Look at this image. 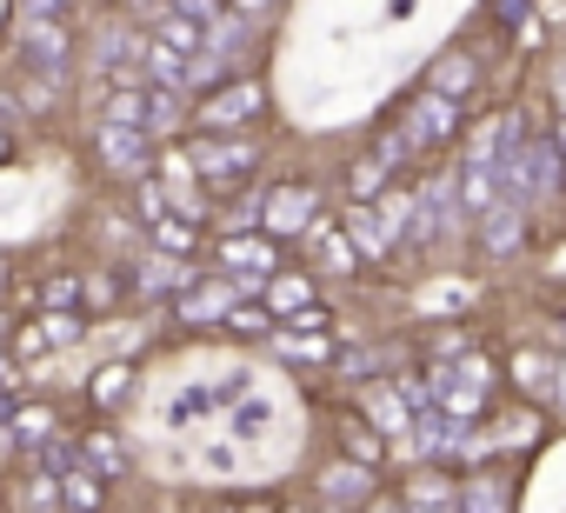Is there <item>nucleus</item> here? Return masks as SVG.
Wrapping results in <instances>:
<instances>
[{
	"label": "nucleus",
	"instance_id": "1",
	"mask_svg": "<svg viewBox=\"0 0 566 513\" xmlns=\"http://www.w3.org/2000/svg\"><path fill=\"white\" fill-rule=\"evenodd\" d=\"M187 160H193V174H200L207 187H233V180H247V174L260 167V147H247L240 134H200V140L187 147Z\"/></svg>",
	"mask_w": 566,
	"mask_h": 513
},
{
	"label": "nucleus",
	"instance_id": "2",
	"mask_svg": "<svg viewBox=\"0 0 566 513\" xmlns=\"http://www.w3.org/2000/svg\"><path fill=\"white\" fill-rule=\"evenodd\" d=\"M94 154H101V167H107V174H120V180L154 174V134H147V127L101 121V127H94Z\"/></svg>",
	"mask_w": 566,
	"mask_h": 513
},
{
	"label": "nucleus",
	"instance_id": "3",
	"mask_svg": "<svg viewBox=\"0 0 566 513\" xmlns=\"http://www.w3.org/2000/svg\"><path fill=\"white\" fill-rule=\"evenodd\" d=\"M260 107H266V87H260V81H227V87H213V94L193 107V127H200V134H233V127H247Z\"/></svg>",
	"mask_w": 566,
	"mask_h": 513
},
{
	"label": "nucleus",
	"instance_id": "4",
	"mask_svg": "<svg viewBox=\"0 0 566 513\" xmlns=\"http://www.w3.org/2000/svg\"><path fill=\"white\" fill-rule=\"evenodd\" d=\"M314 220H321V193H314V187H294V180H287V187H273V193L260 200V227H266V233H307Z\"/></svg>",
	"mask_w": 566,
	"mask_h": 513
},
{
	"label": "nucleus",
	"instance_id": "5",
	"mask_svg": "<svg viewBox=\"0 0 566 513\" xmlns=\"http://www.w3.org/2000/svg\"><path fill=\"white\" fill-rule=\"evenodd\" d=\"M94 67L107 81H147V34L140 28H107L94 41Z\"/></svg>",
	"mask_w": 566,
	"mask_h": 513
},
{
	"label": "nucleus",
	"instance_id": "6",
	"mask_svg": "<svg viewBox=\"0 0 566 513\" xmlns=\"http://www.w3.org/2000/svg\"><path fill=\"white\" fill-rule=\"evenodd\" d=\"M460 107H467V101H453V94H433V87H427V94L407 107V140H413V147H440L447 134H460Z\"/></svg>",
	"mask_w": 566,
	"mask_h": 513
},
{
	"label": "nucleus",
	"instance_id": "7",
	"mask_svg": "<svg viewBox=\"0 0 566 513\" xmlns=\"http://www.w3.org/2000/svg\"><path fill=\"white\" fill-rule=\"evenodd\" d=\"M21 61H28V67H48V74H67L74 34L61 28V14H34V28H28V41H21Z\"/></svg>",
	"mask_w": 566,
	"mask_h": 513
},
{
	"label": "nucleus",
	"instance_id": "8",
	"mask_svg": "<svg viewBox=\"0 0 566 513\" xmlns=\"http://www.w3.org/2000/svg\"><path fill=\"white\" fill-rule=\"evenodd\" d=\"M266 314H280V321H307V327H321L327 314L314 307V281L307 274H266Z\"/></svg>",
	"mask_w": 566,
	"mask_h": 513
},
{
	"label": "nucleus",
	"instance_id": "9",
	"mask_svg": "<svg viewBox=\"0 0 566 513\" xmlns=\"http://www.w3.org/2000/svg\"><path fill=\"white\" fill-rule=\"evenodd\" d=\"M233 307H240V281H233V274H213V281H200V287L180 294V321H193V327H213V321H227Z\"/></svg>",
	"mask_w": 566,
	"mask_h": 513
},
{
	"label": "nucleus",
	"instance_id": "10",
	"mask_svg": "<svg viewBox=\"0 0 566 513\" xmlns=\"http://www.w3.org/2000/svg\"><path fill=\"white\" fill-rule=\"evenodd\" d=\"M520 240H526L520 200H493V207L480 213V253H486V261H513V253H520Z\"/></svg>",
	"mask_w": 566,
	"mask_h": 513
},
{
	"label": "nucleus",
	"instance_id": "11",
	"mask_svg": "<svg viewBox=\"0 0 566 513\" xmlns=\"http://www.w3.org/2000/svg\"><path fill=\"white\" fill-rule=\"evenodd\" d=\"M453 180L440 174V180H427L420 193H413V233L407 240H447V227H453Z\"/></svg>",
	"mask_w": 566,
	"mask_h": 513
},
{
	"label": "nucleus",
	"instance_id": "12",
	"mask_svg": "<svg viewBox=\"0 0 566 513\" xmlns=\"http://www.w3.org/2000/svg\"><path fill=\"white\" fill-rule=\"evenodd\" d=\"M280 268V253L266 247V240H240V233H227L220 240V274H247V287H266V274Z\"/></svg>",
	"mask_w": 566,
	"mask_h": 513
},
{
	"label": "nucleus",
	"instance_id": "13",
	"mask_svg": "<svg viewBox=\"0 0 566 513\" xmlns=\"http://www.w3.org/2000/svg\"><path fill=\"white\" fill-rule=\"evenodd\" d=\"M453 193H460V213H467V220H480L493 200H506V193H500V174H493V160H467V167L453 174Z\"/></svg>",
	"mask_w": 566,
	"mask_h": 513
},
{
	"label": "nucleus",
	"instance_id": "14",
	"mask_svg": "<svg viewBox=\"0 0 566 513\" xmlns=\"http://www.w3.org/2000/svg\"><path fill=\"white\" fill-rule=\"evenodd\" d=\"M347 240H360V261H387L394 253V227L367 200H347Z\"/></svg>",
	"mask_w": 566,
	"mask_h": 513
},
{
	"label": "nucleus",
	"instance_id": "15",
	"mask_svg": "<svg viewBox=\"0 0 566 513\" xmlns=\"http://www.w3.org/2000/svg\"><path fill=\"white\" fill-rule=\"evenodd\" d=\"M81 460L101 473V480H120L127 473V447L107 433V427H94V433H81Z\"/></svg>",
	"mask_w": 566,
	"mask_h": 513
},
{
	"label": "nucleus",
	"instance_id": "16",
	"mask_svg": "<svg viewBox=\"0 0 566 513\" xmlns=\"http://www.w3.org/2000/svg\"><path fill=\"white\" fill-rule=\"evenodd\" d=\"M147 81H154V87H174V94H187V54L147 34Z\"/></svg>",
	"mask_w": 566,
	"mask_h": 513
},
{
	"label": "nucleus",
	"instance_id": "17",
	"mask_svg": "<svg viewBox=\"0 0 566 513\" xmlns=\"http://www.w3.org/2000/svg\"><path fill=\"white\" fill-rule=\"evenodd\" d=\"M559 187H566L559 140H533V200H559Z\"/></svg>",
	"mask_w": 566,
	"mask_h": 513
},
{
	"label": "nucleus",
	"instance_id": "18",
	"mask_svg": "<svg viewBox=\"0 0 566 513\" xmlns=\"http://www.w3.org/2000/svg\"><path fill=\"white\" fill-rule=\"evenodd\" d=\"M427 87H433V94L467 101V94H473V61H467V54H440V61H433V74H427Z\"/></svg>",
	"mask_w": 566,
	"mask_h": 513
},
{
	"label": "nucleus",
	"instance_id": "19",
	"mask_svg": "<svg viewBox=\"0 0 566 513\" xmlns=\"http://www.w3.org/2000/svg\"><path fill=\"white\" fill-rule=\"evenodd\" d=\"M321 493H327V500H367V493H374V467H367V460H360V467H327V473H321Z\"/></svg>",
	"mask_w": 566,
	"mask_h": 513
},
{
	"label": "nucleus",
	"instance_id": "20",
	"mask_svg": "<svg viewBox=\"0 0 566 513\" xmlns=\"http://www.w3.org/2000/svg\"><path fill=\"white\" fill-rule=\"evenodd\" d=\"M0 433H8L14 447H28V453H34V447L54 433V413H48V407H21V413H8V427H0Z\"/></svg>",
	"mask_w": 566,
	"mask_h": 513
},
{
	"label": "nucleus",
	"instance_id": "21",
	"mask_svg": "<svg viewBox=\"0 0 566 513\" xmlns=\"http://www.w3.org/2000/svg\"><path fill=\"white\" fill-rule=\"evenodd\" d=\"M34 467H41V473H54V480H61V473H74V467H81V440L48 433V440L34 447Z\"/></svg>",
	"mask_w": 566,
	"mask_h": 513
},
{
	"label": "nucleus",
	"instance_id": "22",
	"mask_svg": "<svg viewBox=\"0 0 566 513\" xmlns=\"http://www.w3.org/2000/svg\"><path fill=\"white\" fill-rule=\"evenodd\" d=\"M154 247L167 253V261H180V253L193 247V220H187V213H160V220H154Z\"/></svg>",
	"mask_w": 566,
	"mask_h": 513
},
{
	"label": "nucleus",
	"instance_id": "23",
	"mask_svg": "<svg viewBox=\"0 0 566 513\" xmlns=\"http://www.w3.org/2000/svg\"><path fill=\"white\" fill-rule=\"evenodd\" d=\"M127 387H134V360H107V367L94 374V387H87V394H94V407H114Z\"/></svg>",
	"mask_w": 566,
	"mask_h": 513
},
{
	"label": "nucleus",
	"instance_id": "24",
	"mask_svg": "<svg viewBox=\"0 0 566 513\" xmlns=\"http://www.w3.org/2000/svg\"><path fill=\"white\" fill-rule=\"evenodd\" d=\"M367 413H374V427H380V433L413 427V413H407V394H400V387H394V394H367Z\"/></svg>",
	"mask_w": 566,
	"mask_h": 513
},
{
	"label": "nucleus",
	"instance_id": "25",
	"mask_svg": "<svg viewBox=\"0 0 566 513\" xmlns=\"http://www.w3.org/2000/svg\"><path fill=\"white\" fill-rule=\"evenodd\" d=\"M513 380H520L526 394H553V387H559V374H553L546 354H520V360H513Z\"/></svg>",
	"mask_w": 566,
	"mask_h": 513
},
{
	"label": "nucleus",
	"instance_id": "26",
	"mask_svg": "<svg viewBox=\"0 0 566 513\" xmlns=\"http://www.w3.org/2000/svg\"><path fill=\"white\" fill-rule=\"evenodd\" d=\"M340 440H347V453H354V460H367V467H380V453H387L380 427H367V420H347V427H340Z\"/></svg>",
	"mask_w": 566,
	"mask_h": 513
},
{
	"label": "nucleus",
	"instance_id": "27",
	"mask_svg": "<svg viewBox=\"0 0 566 513\" xmlns=\"http://www.w3.org/2000/svg\"><path fill=\"white\" fill-rule=\"evenodd\" d=\"M61 500H67V506H94V500H101V473L81 460L74 473H61Z\"/></svg>",
	"mask_w": 566,
	"mask_h": 513
},
{
	"label": "nucleus",
	"instance_id": "28",
	"mask_svg": "<svg viewBox=\"0 0 566 513\" xmlns=\"http://www.w3.org/2000/svg\"><path fill=\"white\" fill-rule=\"evenodd\" d=\"M400 500H407V506H460V486H447V480H413Z\"/></svg>",
	"mask_w": 566,
	"mask_h": 513
},
{
	"label": "nucleus",
	"instance_id": "29",
	"mask_svg": "<svg viewBox=\"0 0 566 513\" xmlns=\"http://www.w3.org/2000/svg\"><path fill=\"white\" fill-rule=\"evenodd\" d=\"M380 220L394 227V240H400V233H413V193H387V207H380Z\"/></svg>",
	"mask_w": 566,
	"mask_h": 513
},
{
	"label": "nucleus",
	"instance_id": "30",
	"mask_svg": "<svg viewBox=\"0 0 566 513\" xmlns=\"http://www.w3.org/2000/svg\"><path fill=\"white\" fill-rule=\"evenodd\" d=\"M513 493L500 486V480H473V486H460V506H506Z\"/></svg>",
	"mask_w": 566,
	"mask_h": 513
},
{
	"label": "nucleus",
	"instance_id": "31",
	"mask_svg": "<svg viewBox=\"0 0 566 513\" xmlns=\"http://www.w3.org/2000/svg\"><path fill=\"white\" fill-rule=\"evenodd\" d=\"M347 247H354V240L321 233V268H327V274H347V268H354V253H347Z\"/></svg>",
	"mask_w": 566,
	"mask_h": 513
},
{
	"label": "nucleus",
	"instance_id": "32",
	"mask_svg": "<svg viewBox=\"0 0 566 513\" xmlns=\"http://www.w3.org/2000/svg\"><path fill=\"white\" fill-rule=\"evenodd\" d=\"M380 180H387V160H374V154H367V160L354 167V200H367V193H374Z\"/></svg>",
	"mask_w": 566,
	"mask_h": 513
},
{
	"label": "nucleus",
	"instance_id": "33",
	"mask_svg": "<svg viewBox=\"0 0 566 513\" xmlns=\"http://www.w3.org/2000/svg\"><path fill=\"white\" fill-rule=\"evenodd\" d=\"M41 301H48V307H74V301H87V281H48Z\"/></svg>",
	"mask_w": 566,
	"mask_h": 513
},
{
	"label": "nucleus",
	"instance_id": "34",
	"mask_svg": "<svg viewBox=\"0 0 566 513\" xmlns=\"http://www.w3.org/2000/svg\"><path fill=\"white\" fill-rule=\"evenodd\" d=\"M486 14H493V21H520V28H526V41L539 34V28L526 21V0H493V8H486Z\"/></svg>",
	"mask_w": 566,
	"mask_h": 513
},
{
	"label": "nucleus",
	"instance_id": "35",
	"mask_svg": "<svg viewBox=\"0 0 566 513\" xmlns=\"http://www.w3.org/2000/svg\"><path fill=\"white\" fill-rule=\"evenodd\" d=\"M240 433H266V407H260V400L240 407Z\"/></svg>",
	"mask_w": 566,
	"mask_h": 513
},
{
	"label": "nucleus",
	"instance_id": "36",
	"mask_svg": "<svg viewBox=\"0 0 566 513\" xmlns=\"http://www.w3.org/2000/svg\"><path fill=\"white\" fill-rule=\"evenodd\" d=\"M227 8H233V14H247V21H253V14H273V8H280V0H227Z\"/></svg>",
	"mask_w": 566,
	"mask_h": 513
},
{
	"label": "nucleus",
	"instance_id": "37",
	"mask_svg": "<svg viewBox=\"0 0 566 513\" xmlns=\"http://www.w3.org/2000/svg\"><path fill=\"white\" fill-rule=\"evenodd\" d=\"M14 380H21V367H14V354H8V347H0V387H14Z\"/></svg>",
	"mask_w": 566,
	"mask_h": 513
},
{
	"label": "nucleus",
	"instance_id": "38",
	"mask_svg": "<svg viewBox=\"0 0 566 513\" xmlns=\"http://www.w3.org/2000/svg\"><path fill=\"white\" fill-rule=\"evenodd\" d=\"M14 154H21V147H14V134L0 127V167H14Z\"/></svg>",
	"mask_w": 566,
	"mask_h": 513
},
{
	"label": "nucleus",
	"instance_id": "39",
	"mask_svg": "<svg viewBox=\"0 0 566 513\" xmlns=\"http://www.w3.org/2000/svg\"><path fill=\"white\" fill-rule=\"evenodd\" d=\"M34 14H67V0H28Z\"/></svg>",
	"mask_w": 566,
	"mask_h": 513
},
{
	"label": "nucleus",
	"instance_id": "40",
	"mask_svg": "<svg viewBox=\"0 0 566 513\" xmlns=\"http://www.w3.org/2000/svg\"><path fill=\"white\" fill-rule=\"evenodd\" d=\"M553 101L566 107V61H559V74H553Z\"/></svg>",
	"mask_w": 566,
	"mask_h": 513
},
{
	"label": "nucleus",
	"instance_id": "41",
	"mask_svg": "<svg viewBox=\"0 0 566 513\" xmlns=\"http://www.w3.org/2000/svg\"><path fill=\"white\" fill-rule=\"evenodd\" d=\"M8 413H14V407H8V387H0V427H8Z\"/></svg>",
	"mask_w": 566,
	"mask_h": 513
},
{
	"label": "nucleus",
	"instance_id": "42",
	"mask_svg": "<svg viewBox=\"0 0 566 513\" xmlns=\"http://www.w3.org/2000/svg\"><path fill=\"white\" fill-rule=\"evenodd\" d=\"M8 14H14V0H0V28H8Z\"/></svg>",
	"mask_w": 566,
	"mask_h": 513
},
{
	"label": "nucleus",
	"instance_id": "43",
	"mask_svg": "<svg viewBox=\"0 0 566 513\" xmlns=\"http://www.w3.org/2000/svg\"><path fill=\"white\" fill-rule=\"evenodd\" d=\"M0 287H8V268H0Z\"/></svg>",
	"mask_w": 566,
	"mask_h": 513
},
{
	"label": "nucleus",
	"instance_id": "44",
	"mask_svg": "<svg viewBox=\"0 0 566 513\" xmlns=\"http://www.w3.org/2000/svg\"><path fill=\"white\" fill-rule=\"evenodd\" d=\"M174 8H187V0H174Z\"/></svg>",
	"mask_w": 566,
	"mask_h": 513
},
{
	"label": "nucleus",
	"instance_id": "45",
	"mask_svg": "<svg viewBox=\"0 0 566 513\" xmlns=\"http://www.w3.org/2000/svg\"><path fill=\"white\" fill-rule=\"evenodd\" d=\"M559 334H566V321H559Z\"/></svg>",
	"mask_w": 566,
	"mask_h": 513
}]
</instances>
